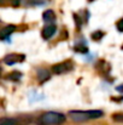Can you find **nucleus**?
<instances>
[{"mask_svg":"<svg viewBox=\"0 0 123 125\" xmlns=\"http://www.w3.org/2000/svg\"><path fill=\"white\" fill-rule=\"evenodd\" d=\"M104 115V112L100 109H93V111H70L69 118L75 123H82L87 120H93L101 118Z\"/></svg>","mask_w":123,"mask_h":125,"instance_id":"nucleus-1","label":"nucleus"},{"mask_svg":"<svg viewBox=\"0 0 123 125\" xmlns=\"http://www.w3.org/2000/svg\"><path fill=\"white\" fill-rule=\"evenodd\" d=\"M66 117L59 112H45L40 114L36 119L38 125H63Z\"/></svg>","mask_w":123,"mask_h":125,"instance_id":"nucleus-2","label":"nucleus"},{"mask_svg":"<svg viewBox=\"0 0 123 125\" xmlns=\"http://www.w3.org/2000/svg\"><path fill=\"white\" fill-rule=\"evenodd\" d=\"M73 69H74V62L71 60H66V61L59 62L57 64H53L51 68L52 73H54V74H65Z\"/></svg>","mask_w":123,"mask_h":125,"instance_id":"nucleus-3","label":"nucleus"},{"mask_svg":"<svg viewBox=\"0 0 123 125\" xmlns=\"http://www.w3.org/2000/svg\"><path fill=\"white\" fill-rule=\"evenodd\" d=\"M24 60H25V56L23 53H8L2 58L4 63H6L8 66H12L16 63H22Z\"/></svg>","mask_w":123,"mask_h":125,"instance_id":"nucleus-4","label":"nucleus"},{"mask_svg":"<svg viewBox=\"0 0 123 125\" xmlns=\"http://www.w3.org/2000/svg\"><path fill=\"white\" fill-rule=\"evenodd\" d=\"M56 32H57V27H56L54 24H47V26H45V27L42 28V31H41V37H42V39L48 40V39H51V38L56 34Z\"/></svg>","mask_w":123,"mask_h":125,"instance_id":"nucleus-5","label":"nucleus"},{"mask_svg":"<svg viewBox=\"0 0 123 125\" xmlns=\"http://www.w3.org/2000/svg\"><path fill=\"white\" fill-rule=\"evenodd\" d=\"M27 124L23 118H10V117H1L0 125H23Z\"/></svg>","mask_w":123,"mask_h":125,"instance_id":"nucleus-6","label":"nucleus"},{"mask_svg":"<svg viewBox=\"0 0 123 125\" xmlns=\"http://www.w3.org/2000/svg\"><path fill=\"white\" fill-rule=\"evenodd\" d=\"M36 75H38V80H39L40 84L46 83L51 79V72L46 68H38Z\"/></svg>","mask_w":123,"mask_h":125,"instance_id":"nucleus-7","label":"nucleus"},{"mask_svg":"<svg viewBox=\"0 0 123 125\" xmlns=\"http://www.w3.org/2000/svg\"><path fill=\"white\" fill-rule=\"evenodd\" d=\"M16 29H17V27H16L15 24H8V26L4 27V28L0 31V39H7Z\"/></svg>","mask_w":123,"mask_h":125,"instance_id":"nucleus-8","label":"nucleus"},{"mask_svg":"<svg viewBox=\"0 0 123 125\" xmlns=\"http://www.w3.org/2000/svg\"><path fill=\"white\" fill-rule=\"evenodd\" d=\"M97 69L100 74H103L104 77H107V74L110 73V64L105 61H99L98 64H97Z\"/></svg>","mask_w":123,"mask_h":125,"instance_id":"nucleus-9","label":"nucleus"},{"mask_svg":"<svg viewBox=\"0 0 123 125\" xmlns=\"http://www.w3.org/2000/svg\"><path fill=\"white\" fill-rule=\"evenodd\" d=\"M42 20L45 22H47L48 24L49 23H53L56 21V13L53 10H46L43 13H42Z\"/></svg>","mask_w":123,"mask_h":125,"instance_id":"nucleus-10","label":"nucleus"},{"mask_svg":"<svg viewBox=\"0 0 123 125\" xmlns=\"http://www.w3.org/2000/svg\"><path fill=\"white\" fill-rule=\"evenodd\" d=\"M22 2V0H0V6L1 7H16L19 6V4Z\"/></svg>","mask_w":123,"mask_h":125,"instance_id":"nucleus-11","label":"nucleus"},{"mask_svg":"<svg viewBox=\"0 0 123 125\" xmlns=\"http://www.w3.org/2000/svg\"><path fill=\"white\" fill-rule=\"evenodd\" d=\"M5 78H6L7 80H11V82H19L21 78H22V73L18 72V71H13V72L8 73Z\"/></svg>","mask_w":123,"mask_h":125,"instance_id":"nucleus-12","label":"nucleus"},{"mask_svg":"<svg viewBox=\"0 0 123 125\" xmlns=\"http://www.w3.org/2000/svg\"><path fill=\"white\" fill-rule=\"evenodd\" d=\"M25 6H42L48 2V0H23Z\"/></svg>","mask_w":123,"mask_h":125,"instance_id":"nucleus-13","label":"nucleus"},{"mask_svg":"<svg viewBox=\"0 0 123 125\" xmlns=\"http://www.w3.org/2000/svg\"><path fill=\"white\" fill-rule=\"evenodd\" d=\"M29 98H30V102H35V101H41V100H43L45 96H43L42 94H40V92H38V91H30Z\"/></svg>","mask_w":123,"mask_h":125,"instance_id":"nucleus-14","label":"nucleus"},{"mask_svg":"<svg viewBox=\"0 0 123 125\" xmlns=\"http://www.w3.org/2000/svg\"><path fill=\"white\" fill-rule=\"evenodd\" d=\"M104 35H105V34H104V32H101V31H97V32L92 33L90 38H92L93 40H95V42H97V40H101Z\"/></svg>","mask_w":123,"mask_h":125,"instance_id":"nucleus-15","label":"nucleus"},{"mask_svg":"<svg viewBox=\"0 0 123 125\" xmlns=\"http://www.w3.org/2000/svg\"><path fill=\"white\" fill-rule=\"evenodd\" d=\"M75 51L76 52H82V53H88V47L84 44H79L75 46Z\"/></svg>","mask_w":123,"mask_h":125,"instance_id":"nucleus-16","label":"nucleus"},{"mask_svg":"<svg viewBox=\"0 0 123 125\" xmlns=\"http://www.w3.org/2000/svg\"><path fill=\"white\" fill-rule=\"evenodd\" d=\"M112 119L117 123H123V113H116L112 115Z\"/></svg>","mask_w":123,"mask_h":125,"instance_id":"nucleus-17","label":"nucleus"},{"mask_svg":"<svg viewBox=\"0 0 123 125\" xmlns=\"http://www.w3.org/2000/svg\"><path fill=\"white\" fill-rule=\"evenodd\" d=\"M116 28H117L118 32H123V18H121V20L117 21V23H116Z\"/></svg>","mask_w":123,"mask_h":125,"instance_id":"nucleus-18","label":"nucleus"},{"mask_svg":"<svg viewBox=\"0 0 123 125\" xmlns=\"http://www.w3.org/2000/svg\"><path fill=\"white\" fill-rule=\"evenodd\" d=\"M116 90H117V91H120V92H123V84L122 85H118V86L116 87Z\"/></svg>","mask_w":123,"mask_h":125,"instance_id":"nucleus-19","label":"nucleus"},{"mask_svg":"<svg viewBox=\"0 0 123 125\" xmlns=\"http://www.w3.org/2000/svg\"><path fill=\"white\" fill-rule=\"evenodd\" d=\"M0 75H1V67H0Z\"/></svg>","mask_w":123,"mask_h":125,"instance_id":"nucleus-20","label":"nucleus"},{"mask_svg":"<svg viewBox=\"0 0 123 125\" xmlns=\"http://www.w3.org/2000/svg\"><path fill=\"white\" fill-rule=\"evenodd\" d=\"M89 1H94V0H89Z\"/></svg>","mask_w":123,"mask_h":125,"instance_id":"nucleus-21","label":"nucleus"},{"mask_svg":"<svg viewBox=\"0 0 123 125\" xmlns=\"http://www.w3.org/2000/svg\"><path fill=\"white\" fill-rule=\"evenodd\" d=\"M122 50H123V45H122Z\"/></svg>","mask_w":123,"mask_h":125,"instance_id":"nucleus-22","label":"nucleus"}]
</instances>
